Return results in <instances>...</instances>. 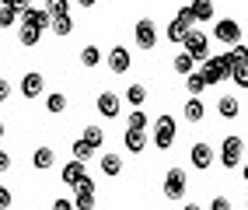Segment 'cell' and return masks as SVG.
Instances as JSON below:
<instances>
[{"label": "cell", "mask_w": 248, "mask_h": 210, "mask_svg": "<svg viewBox=\"0 0 248 210\" xmlns=\"http://www.w3.org/2000/svg\"><path fill=\"white\" fill-rule=\"evenodd\" d=\"M231 70H234V60H231V53L203 60V77L210 81V84H220L224 77H231Z\"/></svg>", "instance_id": "6da1fadb"}, {"label": "cell", "mask_w": 248, "mask_h": 210, "mask_svg": "<svg viewBox=\"0 0 248 210\" xmlns=\"http://www.w3.org/2000/svg\"><path fill=\"white\" fill-rule=\"evenodd\" d=\"M241 151H245V140L241 137H224V144H220V165L231 172V168H238L241 165Z\"/></svg>", "instance_id": "7a4b0ae2"}, {"label": "cell", "mask_w": 248, "mask_h": 210, "mask_svg": "<svg viewBox=\"0 0 248 210\" xmlns=\"http://www.w3.org/2000/svg\"><path fill=\"white\" fill-rule=\"evenodd\" d=\"M192 7H182L178 14H175V18L168 21V39L171 42H186V35H189V32H192Z\"/></svg>", "instance_id": "3957f363"}, {"label": "cell", "mask_w": 248, "mask_h": 210, "mask_svg": "<svg viewBox=\"0 0 248 210\" xmlns=\"http://www.w3.org/2000/svg\"><path fill=\"white\" fill-rule=\"evenodd\" d=\"M171 144H175V119L171 116H157L154 119V147L168 151Z\"/></svg>", "instance_id": "277c9868"}, {"label": "cell", "mask_w": 248, "mask_h": 210, "mask_svg": "<svg viewBox=\"0 0 248 210\" xmlns=\"http://www.w3.org/2000/svg\"><path fill=\"white\" fill-rule=\"evenodd\" d=\"M164 196H168V200H182V196H186V172H182V168H168V172H164Z\"/></svg>", "instance_id": "5b68a950"}, {"label": "cell", "mask_w": 248, "mask_h": 210, "mask_svg": "<svg viewBox=\"0 0 248 210\" xmlns=\"http://www.w3.org/2000/svg\"><path fill=\"white\" fill-rule=\"evenodd\" d=\"M60 179H63V182H67L70 189H77L80 182H84V179H88V168H84V161H80V158H74V161H67V165H63V168H60Z\"/></svg>", "instance_id": "8992f818"}, {"label": "cell", "mask_w": 248, "mask_h": 210, "mask_svg": "<svg viewBox=\"0 0 248 210\" xmlns=\"http://www.w3.org/2000/svg\"><path fill=\"white\" fill-rule=\"evenodd\" d=\"M133 35H137V46H140V49H154V46H157V25H154L151 18H143V21H137Z\"/></svg>", "instance_id": "52a82bcc"}, {"label": "cell", "mask_w": 248, "mask_h": 210, "mask_svg": "<svg viewBox=\"0 0 248 210\" xmlns=\"http://www.w3.org/2000/svg\"><path fill=\"white\" fill-rule=\"evenodd\" d=\"M182 46H186V53H192L196 60H210V39L203 35V32H196V28H192Z\"/></svg>", "instance_id": "ba28073f"}, {"label": "cell", "mask_w": 248, "mask_h": 210, "mask_svg": "<svg viewBox=\"0 0 248 210\" xmlns=\"http://www.w3.org/2000/svg\"><path fill=\"white\" fill-rule=\"evenodd\" d=\"M21 25H35V28L46 32L49 25H53V14H49V7H31V4H28V7L21 11Z\"/></svg>", "instance_id": "9c48e42d"}, {"label": "cell", "mask_w": 248, "mask_h": 210, "mask_svg": "<svg viewBox=\"0 0 248 210\" xmlns=\"http://www.w3.org/2000/svg\"><path fill=\"white\" fill-rule=\"evenodd\" d=\"M123 147H126L129 154H143V147H147V130H140V126H126Z\"/></svg>", "instance_id": "30bf717a"}, {"label": "cell", "mask_w": 248, "mask_h": 210, "mask_svg": "<svg viewBox=\"0 0 248 210\" xmlns=\"http://www.w3.org/2000/svg\"><path fill=\"white\" fill-rule=\"evenodd\" d=\"M189 161H192V168H200V172H206L210 165H213V147H210V144H192V147H189Z\"/></svg>", "instance_id": "8fae6325"}, {"label": "cell", "mask_w": 248, "mask_h": 210, "mask_svg": "<svg viewBox=\"0 0 248 210\" xmlns=\"http://www.w3.org/2000/svg\"><path fill=\"white\" fill-rule=\"evenodd\" d=\"M213 35H217L220 42H231V46H234V42H241V25L231 21V18H224V21L213 25Z\"/></svg>", "instance_id": "7c38bea8"}, {"label": "cell", "mask_w": 248, "mask_h": 210, "mask_svg": "<svg viewBox=\"0 0 248 210\" xmlns=\"http://www.w3.org/2000/svg\"><path fill=\"white\" fill-rule=\"evenodd\" d=\"M94 105H98V112H102L105 119H115V116H119V109H123V102H119V95H115V91H102Z\"/></svg>", "instance_id": "4fadbf2b"}, {"label": "cell", "mask_w": 248, "mask_h": 210, "mask_svg": "<svg viewBox=\"0 0 248 210\" xmlns=\"http://www.w3.org/2000/svg\"><path fill=\"white\" fill-rule=\"evenodd\" d=\"M105 63H108L112 74H126V70H129V49H123V46H112L108 56H105Z\"/></svg>", "instance_id": "5bb4252c"}, {"label": "cell", "mask_w": 248, "mask_h": 210, "mask_svg": "<svg viewBox=\"0 0 248 210\" xmlns=\"http://www.w3.org/2000/svg\"><path fill=\"white\" fill-rule=\"evenodd\" d=\"M74 203H77V210H91V207H94V179H91V175H88V179L77 186V196H74Z\"/></svg>", "instance_id": "9a60e30c"}, {"label": "cell", "mask_w": 248, "mask_h": 210, "mask_svg": "<svg viewBox=\"0 0 248 210\" xmlns=\"http://www.w3.org/2000/svg\"><path fill=\"white\" fill-rule=\"evenodd\" d=\"M42 88H46L42 74H35V70H31V74H25V77H21V95H25V98H39V95H42Z\"/></svg>", "instance_id": "2e32d148"}, {"label": "cell", "mask_w": 248, "mask_h": 210, "mask_svg": "<svg viewBox=\"0 0 248 210\" xmlns=\"http://www.w3.org/2000/svg\"><path fill=\"white\" fill-rule=\"evenodd\" d=\"M203 116H206L203 98H200V95H189V102H186V119H189V123H203Z\"/></svg>", "instance_id": "e0dca14e"}, {"label": "cell", "mask_w": 248, "mask_h": 210, "mask_svg": "<svg viewBox=\"0 0 248 210\" xmlns=\"http://www.w3.org/2000/svg\"><path fill=\"white\" fill-rule=\"evenodd\" d=\"M31 165H35L39 172H49L56 165V154H53V147H35V154H31Z\"/></svg>", "instance_id": "ac0fdd59"}, {"label": "cell", "mask_w": 248, "mask_h": 210, "mask_svg": "<svg viewBox=\"0 0 248 210\" xmlns=\"http://www.w3.org/2000/svg\"><path fill=\"white\" fill-rule=\"evenodd\" d=\"M171 67H175V74H182V77H189V74L196 70V56L182 49V53H178V56L171 60Z\"/></svg>", "instance_id": "d6986e66"}, {"label": "cell", "mask_w": 248, "mask_h": 210, "mask_svg": "<svg viewBox=\"0 0 248 210\" xmlns=\"http://www.w3.org/2000/svg\"><path fill=\"white\" fill-rule=\"evenodd\" d=\"M206 88H210V81L203 77V70H192V74L186 77V91H189V95H203Z\"/></svg>", "instance_id": "ffe728a7"}, {"label": "cell", "mask_w": 248, "mask_h": 210, "mask_svg": "<svg viewBox=\"0 0 248 210\" xmlns=\"http://www.w3.org/2000/svg\"><path fill=\"white\" fill-rule=\"evenodd\" d=\"M94 151H98V147H94V144H88L84 137H77V140L70 144V154H74V158H80V161H91V158H94Z\"/></svg>", "instance_id": "44dd1931"}, {"label": "cell", "mask_w": 248, "mask_h": 210, "mask_svg": "<svg viewBox=\"0 0 248 210\" xmlns=\"http://www.w3.org/2000/svg\"><path fill=\"white\" fill-rule=\"evenodd\" d=\"M49 32H53V35H70V32H74V18H70V14H56V18H53V25H49Z\"/></svg>", "instance_id": "7402d4cb"}, {"label": "cell", "mask_w": 248, "mask_h": 210, "mask_svg": "<svg viewBox=\"0 0 248 210\" xmlns=\"http://www.w3.org/2000/svg\"><path fill=\"white\" fill-rule=\"evenodd\" d=\"M217 112H220L224 119H234L238 112H241V105H238V98H234V95H224V98L217 102Z\"/></svg>", "instance_id": "603a6c76"}, {"label": "cell", "mask_w": 248, "mask_h": 210, "mask_svg": "<svg viewBox=\"0 0 248 210\" xmlns=\"http://www.w3.org/2000/svg\"><path fill=\"white\" fill-rule=\"evenodd\" d=\"M189 7H192V18L196 21H210L213 18V0H192Z\"/></svg>", "instance_id": "cb8c5ba5"}, {"label": "cell", "mask_w": 248, "mask_h": 210, "mask_svg": "<svg viewBox=\"0 0 248 210\" xmlns=\"http://www.w3.org/2000/svg\"><path fill=\"white\" fill-rule=\"evenodd\" d=\"M102 172L108 175V179H115V175L123 172V158L119 154H102Z\"/></svg>", "instance_id": "d4e9b609"}, {"label": "cell", "mask_w": 248, "mask_h": 210, "mask_svg": "<svg viewBox=\"0 0 248 210\" xmlns=\"http://www.w3.org/2000/svg\"><path fill=\"white\" fill-rule=\"evenodd\" d=\"M18 18H21V7H14V4H0V28H11Z\"/></svg>", "instance_id": "484cf974"}, {"label": "cell", "mask_w": 248, "mask_h": 210, "mask_svg": "<svg viewBox=\"0 0 248 210\" xmlns=\"http://www.w3.org/2000/svg\"><path fill=\"white\" fill-rule=\"evenodd\" d=\"M123 98H126L129 105H143V102H147V88H143V84H129Z\"/></svg>", "instance_id": "4316f807"}, {"label": "cell", "mask_w": 248, "mask_h": 210, "mask_svg": "<svg viewBox=\"0 0 248 210\" xmlns=\"http://www.w3.org/2000/svg\"><path fill=\"white\" fill-rule=\"evenodd\" d=\"M80 63H84V67H98V63H102V49H98V46H84V49H80Z\"/></svg>", "instance_id": "83f0119b"}, {"label": "cell", "mask_w": 248, "mask_h": 210, "mask_svg": "<svg viewBox=\"0 0 248 210\" xmlns=\"http://www.w3.org/2000/svg\"><path fill=\"white\" fill-rule=\"evenodd\" d=\"M126 126H140V130H147V126H151V116H147V112H143L140 105H133V112H129Z\"/></svg>", "instance_id": "f1b7e54d"}, {"label": "cell", "mask_w": 248, "mask_h": 210, "mask_svg": "<svg viewBox=\"0 0 248 210\" xmlns=\"http://www.w3.org/2000/svg\"><path fill=\"white\" fill-rule=\"evenodd\" d=\"M227 53H231V60H234V67H245L248 63V46H241V42H234Z\"/></svg>", "instance_id": "f546056e"}, {"label": "cell", "mask_w": 248, "mask_h": 210, "mask_svg": "<svg viewBox=\"0 0 248 210\" xmlns=\"http://www.w3.org/2000/svg\"><path fill=\"white\" fill-rule=\"evenodd\" d=\"M46 109H49V112H63V109H67V95L53 91V95H49V98H46Z\"/></svg>", "instance_id": "4dcf8cb0"}, {"label": "cell", "mask_w": 248, "mask_h": 210, "mask_svg": "<svg viewBox=\"0 0 248 210\" xmlns=\"http://www.w3.org/2000/svg\"><path fill=\"white\" fill-rule=\"evenodd\" d=\"M80 137H84L88 144H94V147H102V140H105L102 126H84V133H80Z\"/></svg>", "instance_id": "1f68e13d"}, {"label": "cell", "mask_w": 248, "mask_h": 210, "mask_svg": "<svg viewBox=\"0 0 248 210\" xmlns=\"http://www.w3.org/2000/svg\"><path fill=\"white\" fill-rule=\"evenodd\" d=\"M39 35H42V28L25 25V28H21V46H35V42H39Z\"/></svg>", "instance_id": "d6a6232c"}, {"label": "cell", "mask_w": 248, "mask_h": 210, "mask_svg": "<svg viewBox=\"0 0 248 210\" xmlns=\"http://www.w3.org/2000/svg\"><path fill=\"white\" fill-rule=\"evenodd\" d=\"M46 7H49V14H70V0H46Z\"/></svg>", "instance_id": "836d02e7"}, {"label": "cell", "mask_w": 248, "mask_h": 210, "mask_svg": "<svg viewBox=\"0 0 248 210\" xmlns=\"http://www.w3.org/2000/svg\"><path fill=\"white\" fill-rule=\"evenodd\" d=\"M231 81H234L238 88H248V63H245V67H234V70H231Z\"/></svg>", "instance_id": "e575fe53"}, {"label": "cell", "mask_w": 248, "mask_h": 210, "mask_svg": "<svg viewBox=\"0 0 248 210\" xmlns=\"http://www.w3.org/2000/svg\"><path fill=\"white\" fill-rule=\"evenodd\" d=\"M210 207H213V210H231V200H227V196H213Z\"/></svg>", "instance_id": "d590c367"}, {"label": "cell", "mask_w": 248, "mask_h": 210, "mask_svg": "<svg viewBox=\"0 0 248 210\" xmlns=\"http://www.w3.org/2000/svg\"><path fill=\"white\" fill-rule=\"evenodd\" d=\"M70 207H77V203L74 200H60V196L53 200V210H70Z\"/></svg>", "instance_id": "8d00e7d4"}, {"label": "cell", "mask_w": 248, "mask_h": 210, "mask_svg": "<svg viewBox=\"0 0 248 210\" xmlns=\"http://www.w3.org/2000/svg\"><path fill=\"white\" fill-rule=\"evenodd\" d=\"M0 207H4V210L11 207V193H7V189H0Z\"/></svg>", "instance_id": "74e56055"}, {"label": "cell", "mask_w": 248, "mask_h": 210, "mask_svg": "<svg viewBox=\"0 0 248 210\" xmlns=\"http://www.w3.org/2000/svg\"><path fill=\"white\" fill-rule=\"evenodd\" d=\"M4 4H14V7H21V11H25V7H28V0H4Z\"/></svg>", "instance_id": "f35d334b"}, {"label": "cell", "mask_w": 248, "mask_h": 210, "mask_svg": "<svg viewBox=\"0 0 248 210\" xmlns=\"http://www.w3.org/2000/svg\"><path fill=\"white\" fill-rule=\"evenodd\" d=\"M77 4H80V7H94V4H98V0H77Z\"/></svg>", "instance_id": "ab89813d"}, {"label": "cell", "mask_w": 248, "mask_h": 210, "mask_svg": "<svg viewBox=\"0 0 248 210\" xmlns=\"http://www.w3.org/2000/svg\"><path fill=\"white\" fill-rule=\"evenodd\" d=\"M241 175H245V182H248V161H245V165H241Z\"/></svg>", "instance_id": "60d3db41"}, {"label": "cell", "mask_w": 248, "mask_h": 210, "mask_svg": "<svg viewBox=\"0 0 248 210\" xmlns=\"http://www.w3.org/2000/svg\"><path fill=\"white\" fill-rule=\"evenodd\" d=\"M245 207H248V200H245Z\"/></svg>", "instance_id": "b9f144b4"}]
</instances>
